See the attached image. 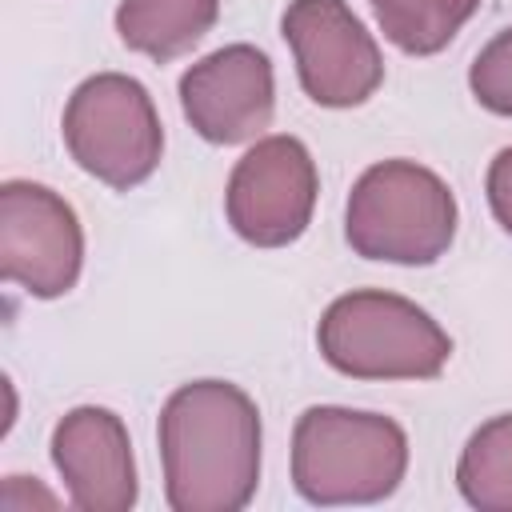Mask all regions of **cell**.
Returning <instances> with one entry per match:
<instances>
[{
	"instance_id": "cell-15",
	"label": "cell",
	"mask_w": 512,
	"mask_h": 512,
	"mask_svg": "<svg viewBox=\"0 0 512 512\" xmlns=\"http://www.w3.org/2000/svg\"><path fill=\"white\" fill-rule=\"evenodd\" d=\"M484 192H488V208H492L496 224L512 236V144L492 156L488 176H484Z\"/></svg>"
},
{
	"instance_id": "cell-12",
	"label": "cell",
	"mask_w": 512,
	"mask_h": 512,
	"mask_svg": "<svg viewBox=\"0 0 512 512\" xmlns=\"http://www.w3.org/2000/svg\"><path fill=\"white\" fill-rule=\"evenodd\" d=\"M456 488L480 512H512V412L492 416L468 436Z\"/></svg>"
},
{
	"instance_id": "cell-8",
	"label": "cell",
	"mask_w": 512,
	"mask_h": 512,
	"mask_svg": "<svg viewBox=\"0 0 512 512\" xmlns=\"http://www.w3.org/2000/svg\"><path fill=\"white\" fill-rule=\"evenodd\" d=\"M280 32L312 104L356 108L380 88V48L344 0H292L280 16Z\"/></svg>"
},
{
	"instance_id": "cell-7",
	"label": "cell",
	"mask_w": 512,
	"mask_h": 512,
	"mask_svg": "<svg viewBox=\"0 0 512 512\" xmlns=\"http://www.w3.org/2000/svg\"><path fill=\"white\" fill-rule=\"evenodd\" d=\"M84 232L72 204L36 180L0 184V276L36 300L76 288Z\"/></svg>"
},
{
	"instance_id": "cell-2",
	"label": "cell",
	"mask_w": 512,
	"mask_h": 512,
	"mask_svg": "<svg viewBox=\"0 0 512 512\" xmlns=\"http://www.w3.org/2000/svg\"><path fill=\"white\" fill-rule=\"evenodd\" d=\"M408 472V436L392 416L316 404L292 428V484L308 504H376Z\"/></svg>"
},
{
	"instance_id": "cell-9",
	"label": "cell",
	"mask_w": 512,
	"mask_h": 512,
	"mask_svg": "<svg viewBox=\"0 0 512 512\" xmlns=\"http://www.w3.org/2000/svg\"><path fill=\"white\" fill-rule=\"evenodd\" d=\"M180 108L208 144L256 140L276 112L272 60L256 44H224L180 76Z\"/></svg>"
},
{
	"instance_id": "cell-13",
	"label": "cell",
	"mask_w": 512,
	"mask_h": 512,
	"mask_svg": "<svg viewBox=\"0 0 512 512\" xmlns=\"http://www.w3.org/2000/svg\"><path fill=\"white\" fill-rule=\"evenodd\" d=\"M380 32L408 56H436L472 20L480 0H368Z\"/></svg>"
},
{
	"instance_id": "cell-5",
	"label": "cell",
	"mask_w": 512,
	"mask_h": 512,
	"mask_svg": "<svg viewBox=\"0 0 512 512\" xmlns=\"http://www.w3.org/2000/svg\"><path fill=\"white\" fill-rule=\"evenodd\" d=\"M64 144L100 184L128 192L144 184L164 152V128L148 88L124 72L88 76L64 104Z\"/></svg>"
},
{
	"instance_id": "cell-3",
	"label": "cell",
	"mask_w": 512,
	"mask_h": 512,
	"mask_svg": "<svg viewBox=\"0 0 512 512\" xmlns=\"http://www.w3.org/2000/svg\"><path fill=\"white\" fill-rule=\"evenodd\" d=\"M316 344L352 380H432L452 356L448 332L420 304L380 288L336 296L320 316Z\"/></svg>"
},
{
	"instance_id": "cell-6",
	"label": "cell",
	"mask_w": 512,
	"mask_h": 512,
	"mask_svg": "<svg viewBox=\"0 0 512 512\" xmlns=\"http://www.w3.org/2000/svg\"><path fill=\"white\" fill-rule=\"evenodd\" d=\"M320 176L316 160L296 136L256 140L232 168L224 212L240 240L256 248H284L312 224Z\"/></svg>"
},
{
	"instance_id": "cell-10",
	"label": "cell",
	"mask_w": 512,
	"mask_h": 512,
	"mask_svg": "<svg viewBox=\"0 0 512 512\" xmlns=\"http://www.w3.org/2000/svg\"><path fill=\"white\" fill-rule=\"evenodd\" d=\"M52 464L80 512H128L136 504V460L112 408L80 404L52 428Z\"/></svg>"
},
{
	"instance_id": "cell-14",
	"label": "cell",
	"mask_w": 512,
	"mask_h": 512,
	"mask_svg": "<svg viewBox=\"0 0 512 512\" xmlns=\"http://www.w3.org/2000/svg\"><path fill=\"white\" fill-rule=\"evenodd\" d=\"M468 88L480 108L512 116V28L496 32L468 68Z\"/></svg>"
},
{
	"instance_id": "cell-1",
	"label": "cell",
	"mask_w": 512,
	"mask_h": 512,
	"mask_svg": "<svg viewBox=\"0 0 512 512\" xmlns=\"http://www.w3.org/2000/svg\"><path fill=\"white\" fill-rule=\"evenodd\" d=\"M164 500L172 512H240L260 484V412L228 380L180 384L160 408Z\"/></svg>"
},
{
	"instance_id": "cell-11",
	"label": "cell",
	"mask_w": 512,
	"mask_h": 512,
	"mask_svg": "<svg viewBox=\"0 0 512 512\" xmlns=\"http://www.w3.org/2000/svg\"><path fill=\"white\" fill-rule=\"evenodd\" d=\"M216 16L220 0H120L116 32L132 52L168 64L196 48L212 32Z\"/></svg>"
},
{
	"instance_id": "cell-4",
	"label": "cell",
	"mask_w": 512,
	"mask_h": 512,
	"mask_svg": "<svg viewBox=\"0 0 512 512\" xmlns=\"http://www.w3.org/2000/svg\"><path fill=\"white\" fill-rule=\"evenodd\" d=\"M344 236L364 260L436 264L456 236V196L416 160H380L348 192Z\"/></svg>"
}]
</instances>
